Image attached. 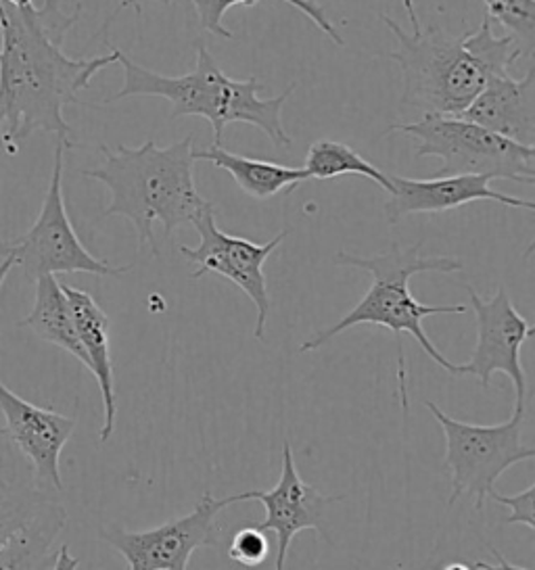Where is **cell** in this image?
Masks as SVG:
<instances>
[{"label": "cell", "instance_id": "obj_1", "mask_svg": "<svg viewBox=\"0 0 535 570\" xmlns=\"http://www.w3.org/2000/svg\"><path fill=\"white\" fill-rule=\"evenodd\" d=\"M82 2L66 13L59 0L40 7H11L0 0V149L17 155L33 132L71 140L64 118L67 105H86L78 92L117 63L116 49L93 59H74L64 51L69 30L80 21Z\"/></svg>", "mask_w": 535, "mask_h": 570}, {"label": "cell", "instance_id": "obj_2", "mask_svg": "<svg viewBox=\"0 0 535 570\" xmlns=\"http://www.w3.org/2000/svg\"><path fill=\"white\" fill-rule=\"evenodd\" d=\"M412 32L381 13L385 26L398 40L387 57L398 61L403 76L401 105L435 116H460L484 86L523 57L513 36L494 35L492 19L465 36L446 35L441 28L425 30L415 0H403Z\"/></svg>", "mask_w": 535, "mask_h": 570}, {"label": "cell", "instance_id": "obj_3", "mask_svg": "<svg viewBox=\"0 0 535 570\" xmlns=\"http://www.w3.org/2000/svg\"><path fill=\"white\" fill-rule=\"evenodd\" d=\"M195 136L157 147L149 136L140 147L117 145L109 149L100 145L103 166L80 169L84 178L97 180L111 193L109 205L103 218L121 216L134 224L138 233V249L149 247L150 255L157 257L159 247L153 235V224L159 222L164 233L172 238L174 230L212 207L214 203L203 199L195 186Z\"/></svg>", "mask_w": 535, "mask_h": 570}, {"label": "cell", "instance_id": "obj_4", "mask_svg": "<svg viewBox=\"0 0 535 570\" xmlns=\"http://www.w3.org/2000/svg\"><path fill=\"white\" fill-rule=\"evenodd\" d=\"M422 240H418L412 247H401L393 243L389 252L372 257H358L348 252H339L334 255V264L348 266V268L364 269L372 276V285L367 295L358 302V305L348 312L343 318L333 326L318 331L300 345V353L318 352L322 345H327L331 338L341 335L351 326L358 324H374L389 328L400 350V381L401 403L408 407V395L403 389V353H401V333H408L422 347L439 368L446 370L451 376H460V366L448 362L441 352L434 345V341L425 333L422 320L429 316H458L467 314V305H425L417 302V297L410 293V278L425 272L437 274H454L463 272L465 266L460 259L448 255H435L425 257L420 253Z\"/></svg>", "mask_w": 535, "mask_h": 570}, {"label": "cell", "instance_id": "obj_5", "mask_svg": "<svg viewBox=\"0 0 535 570\" xmlns=\"http://www.w3.org/2000/svg\"><path fill=\"white\" fill-rule=\"evenodd\" d=\"M197 66L193 71L172 78L138 66L126 52L117 51V63L124 69V86L103 105L124 101L130 97H162L172 105L169 119L200 116L212 124L214 145H222L228 124H250L260 128L276 147H291L293 140L283 126V107L295 92V85L272 97H260L255 76L247 80L228 78L203 42L195 45Z\"/></svg>", "mask_w": 535, "mask_h": 570}, {"label": "cell", "instance_id": "obj_6", "mask_svg": "<svg viewBox=\"0 0 535 570\" xmlns=\"http://www.w3.org/2000/svg\"><path fill=\"white\" fill-rule=\"evenodd\" d=\"M417 138V157H439L435 176L481 174L492 180L535 183V147L518 145L460 116L422 114L417 121L393 124L385 135Z\"/></svg>", "mask_w": 535, "mask_h": 570}, {"label": "cell", "instance_id": "obj_7", "mask_svg": "<svg viewBox=\"0 0 535 570\" xmlns=\"http://www.w3.org/2000/svg\"><path fill=\"white\" fill-rule=\"evenodd\" d=\"M446 436L444 469L450 470L451 493L448 505L460 498H473L475 510L484 512L485 502L496 481L518 462L534 460L535 448L523 445V424L527 403H515L510 420L500 424H468L451 419L434 402H425Z\"/></svg>", "mask_w": 535, "mask_h": 570}, {"label": "cell", "instance_id": "obj_8", "mask_svg": "<svg viewBox=\"0 0 535 570\" xmlns=\"http://www.w3.org/2000/svg\"><path fill=\"white\" fill-rule=\"evenodd\" d=\"M74 142L57 138L55 161L50 174L49 190L40 207V214L26 235L11 243L0 245V257H16L17 266L23 268V276L36 281L47 274H93V276H124L133 272V264L116 268L95 257L80 243L71 219L67 216L64 197V168L66 151Z\"/></svg>", "mask_w": 535, "mask_h": 570}, {"label": "cell", "instance_id": "obj_9", "mask_svg": "<svg viewBox=\"0 0 535 570\" xmlns=\"http://www.w3.org/2000/svg\"><path fill=\"white\" fill-rule=\"evenodd\" d=\"M233 503V495L217 500L212 491H205L186 517L147 531L105 527L99 537L124 556L128 569L184 570L200 548H217L222 543L217 517Z\"/></svg>", "mask_w": 535, "mask_h": 570}, {"label": "cell", "instance_id": "obj_10", "mask_svg": "<svg viewBox=\"0 0 535 570\" xmlns=\"http://www.w3.org/2000/svg\"><path fill=\"white\" fill-rule=\"evenodd\" d=\"M193 226L201 236L200 247H181L184 259L197 266L191 276L201 278L205 274H220L228 278L234 286H239L257 309L253 336L257 341H264L270 316V293L264 264L268 257L279 249L289 230L279 233L264 245H257L241 236L226 235L217 228L216 205L201 212L200 216L193 219Z\"/></svg>", "mask_w": 535, "mask_h": 570}, {"label": "cell", "instance_id": "obj_11", "mask_svg": "<svg viewBox=\"0 0 535 570\" xmlns=\"http://www.w3.org/2000/svg\"><path fill=\"white\" fill-rule=\"evenodd\" d=\"M465 288L477 320V345L467 364H458L460 376H475L487 389L494 374H504L515 385V403H527L521 347L534 336V326L515 309L506 286H498L492 299L479 297L473 286Z\"/></svg>", "mask_w": 535, "mask_h": 570}, {"label": "cell", "instance_id": "obj_12", "mask_svg": "<svg viewBox=\"0 0 535 570\" xmlns=\"http://www.w3.org/2000/svg\"><path fill=\"white\" fill-rule=\"evenodd\" d=\"M234 503L255 502L262 503L266 508V519L260 524H255L262 531H272L276 533V562L274 569L283 570L284 560L289 546L293 541V537L301 531H318L320 535L327 537V508L331 503L343 500L341 495L331 498V495H322L317 487L308 485L298 472L295 466V458H293V448L291 443L283 445V472L279 483L268 489V491H245L233 495Z\"/></svg>", "mask_w": 535, "mask_h": 570}, {"label": "cell", "instance_id": "obj_13", "mask_svg": "<svg viewBox=\"0 0 535 570\" xmlns=\"http://www.w3.org/2000/svg\"><path fill=\"white\" fill-rule=\"evenodd\" d=\"M0 412L7 422V433L16 441L19 452L32 464L38 485L50 493H61L64 479L59 460L67 441L74 435L76 419L26 402L2 381Z\"/></svg>", "mask_w": 535, "mask_h": 570}, {"label": "cell", "instance_id": "obj_14", "mask_svg": "<svg viewBox=\"0 0 535 570\" xmlns=\"http://www.w3.org/2000/svg\"><path fill=\"white\" fill-rule=\"evenodd\" d=\"M389 178L393 183V193L385 203V216L389 224H398L412 214H444L477 202L500 203L506 207L535 212L534 202H525L492 188V178L481 174L435 176L431 180H415L391 174Z\"/></svg>", "mask_w": 535, "mask_h": 570}, {"label": "cell", "instance_id": "obj_15", "mask_svg": "<svg viewBox=\"0 0 535 570\" xmlns=\"http://www.w3.org/2000/svg\"><path fill=\"white\" fill-rule=\"evenodd\" d=\"M42 524L66 527V508L38 485L32 464L0 426V546Z\"/></svg>", "mask_w": 535, "mask_h": 570}, {"label": "cell", "instance_id": "obj_16", "mask_svg": "<svg viewBox=\"0 0 535 570\" xmlns=\"http://www.w3.org/2000/svg\"><path fill=\"white\" fill-rule=\"evenodd\" d=\"M460 118L518 145L535 147V69H527L518 80L510 71L494 76Z\"/></svg>", "mask_w": 535, "mask_h": 570}, {"label": "cell", "instance_id": "obj_17", "mask_svg": "<svg viewBox=\"0 0 535 570\" xmlns=\"http://www.w3.org/2000/svg\"><path fill=\"white\" fill-rule=\"evenodd\" d=\"M64 286L67 302L74 312L76 331L80 336L84 353L88 357V372L97 379L103 402V426L99 431L100 443H107L114 435L117 416L116 370L111 357V341H109V316L100 307L97 299L74 286Z\"/></svg>", "mask_w": 535, "mask_h": 570}, {"label": "cell", "instance_id": "obj_18", "mask_svg": "<svg viewBox=\"0 0 535 570\" xmlns=\"http://www.w3.org/2000/svg\"><path fill=\"white\" fill-rule=\"evenodd\" d=\"M193 157L210 161L216 168L228 171L236 185L260 202L270 199L283 190L291 195L303 183L310 180L308 171L303 168H286L281 164L236 155V153L226 151L222 145H212L210 149H201V151L193 149Z\"/></svg>", "mask_w": 535, "mask_h": 570}, {"label": "cell", "instance_id": "obj_19", "mask_svg": "<svg viewBox=\"0 0 535 570\" xmlns=\"http://www.w3.org/2000/svg\"><path fill=\"white\" fill-rule=\"evenodd\" d=\"M33 283H36V295H33L32 312L17 326L30 328L38 338L47 341L55 347H61L88 370V357L84 353L80 336L76 331L74 312L67 302L64 286L55 278V274L40 276Z\"/></svg>", "mask_w": 535, "mask_h": 570}, {"label": "cell", "instance_id": "obj_20", "mask_svg": "<svg viewBox=\"0 0 535 570\" xmlns=\"http://www.w3.org/2000/svg\"><path fill=\"white\" fill-rule=\"evenodd\" d=\"M303 169L308 171L310 180H331L339 176H362L381 186L387 195L393 193V183L389 174H385L377 166H372L356 149H351L337 140H317L305 155Z\"/></svg>", "mask_w": 535, "mask_h": 570}, {"label": "cell", "instance_id": "obj_21", "mask_svg": "<svg viewBox=\"0 0 535 570\" xmlns=\"http://www.w3.org/2000/svg\"><path fill=\"white\" fill-rule=\"evenodd\" d=\"M195 4V11L200 16V26L210 32V35L224 38V40H233L234 35L224 28V16L228 13V9L233 7H250L260 0H191ZM284 4H291L293 9L301 11L305 18L310 19L317 26L320 32L329 36L337 47H343V38L334 30V23L327 16L324 7L317 0H283Z\"/></svg>", "mask_w": 535, "mask_h": 570}, {"label": "cell", "instance_id": "obj_22", "mask_svg": "<svg viewBox=\"0 0 535 570\" xmlns=\"http://www.w3.org/2000/svg\"><path fill=\"white\" fill-rule=\"evenodd\" d=\"M487 18L498 21L515 38L523 57H532L535 45V0H484Z\"/></svg>", "mask_w": 535, "mask_h": 570}, {"label": "cell", "instance_id": "obj_23", "mask_svg": "<svg viewBox=\"0 0 535 570\" xmlns=\"http://www.w3.org/2000/svg\"><path fill=\"white\" fill-rule=\"evenodd\" d=\"M268 553H270V543H268L266 531L257 529L255 524L236 531L228 546V558L245 569L262 567L268 560Z\"/></svg>", "mask_w": 535, "mask_h": 570}, {"label": "cell", "instance_id": "obj_24", "mask_svg": "<svg viewBox=\"0 0 535 570\" xmlns=\"http://www.w3.org/2000/svg\"><path fill=\"white\" fill-rule=\"evenodd\" d=\"M534 495L535 483H532V485L527 487L525 491L517 493V495H502L496 489L489 491L492 500H496L500 505H508L510 508L508 519L504 520L502 524H525L532 531L535 529Z\"/></svg>", "mask_w": 535, "mask_h": 570}, {"label": "cell", "instance_id": "obj_25", "mask_svg": "<svg viewBox=\"0 0 535 570\" xmlns=\"http://www.w3.org/2000/svg\"><path fill=\"white\" fill-rule=\"evenodd\" d=\"M145 2H159V4H172L174 0H119V11L121 9H128V7H133L136 13H140L143 11V4Z\"/></svg>", "mask_w": 535, "mask_h": 570}, {"label": "cell", "instance_id": "obj_26", "mask_svg": "<svg viewBox=\"0 0 535 570\" xmlns=\"http://www.w3.org/2000/svg\"><path fill=\"white\" fill-rule=\"evenodd\" d=\"M16 257H11V255L2 257V262H0V291H2V285H4V281H7V276H9V272L16 268Z\"/></svg>", "mask_w": 535, "mask_h": 570}, {"label": "cell", "instance_id": "obj_27", "mask_svg": "<svg viewBox=\"0 0 535 570\" xmlns=\"http://www.w3.org/2000/svg\"><path fill=\"white\" fill-rule=\"evenodd\" d=\"M2 2H7V4H11V7H30L33 4V0H2Z\"/></svg>", "mask_w": 535, "mask_h": 570}]
</instances>
